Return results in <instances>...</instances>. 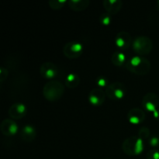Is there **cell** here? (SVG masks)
Masks as SVG:
<instances>
[{
    "label": "cell",
    "instance_id": "6",
    "mask_svg": "<svg viewBox=\"0 0 159 159\" xmlns=\"http://www.w3.org/2000/svg\"><path fill=\"white\" fill-rule=\"evenodd\" d=\"M83 51V46L80 42L70 41L65 44L63 54L69 59H76L80 57Z\"/></svg>",
    "mask_w": 159,
    "mask_h": 159
},
{
    "label": "cell",
    "instance_id": "10",
    "mask_svg": "<svg viewBox=\"0 0 159 159\" xmlns=\"http://www.w3.org/2000/svg\"><path fill=\"white\" fill-rule=\"evenodd\" d=\"M106 96V93L102 89L95 88L92 89L89 94V101L93 106L99 107L105 102Z\"/></svg>",
    "mask_w": 159,
    "mask_h": 159
},
{
    "label": "cell",
    "instance_id": "25",
    "mask_svg": "<svg viewBox=\"0 0 159 159\" xmlns=\"http://www.w3.org/2000/svg\"><path fill=\"white\" fill-rule=\"evenodd\" d=\"M149 143H150V145L152 147H157V146L159 145V138L157 136H153L150 138V141H149Z\"/></svg>",
    "mask_w": 159,
    "mask_h": 159
},
{
    "label": "cell",
    "instance_id": "13",
    "mask_svg": "<svg viewBox=\"0 0 159 159\" xmlns=\"http://www.w3.org/2000/svg\"><path fill=\"white\" fill-rule=\"evenodd\" d=\"M127 119L129 122L134 125L141 124L145 119V113L140 108H133L127 113Z\"/></svg>",
    "mask_w": 159,
    "mask_h": 159
},
{
    "label": "cell",
    "instance_id": "1",
    "mask_svg": "<svg viewBox=\"0 0 159 159\" xmlns=\"http://www.w3.org/2000/svg\"><path fill=\"white\" fill-rule=\"evenodd\" d=\"M126 69L138 75H147L151 70V62L141 56H134L125 63Z\"/></svg>",
    "mask_w": 159,
    "mask_h": 159
},
{
    "label": "cell",
    "instance_id": "23",
    "mask_svg": "<svg viewBox=\"0 0 159 159\" xmlns=\"http://www.w3.org/2000/svg\"><path fill=\"white\" fill-rule=\"evenodd\" d=\"M147 159H159V151L158 149H151L147 154Z\"/></svg>",
    "mask_w": 159,
    "mask_h": 159
},
{
    "label": "cell",
    "instance_id": "4",
    "mask_svg": "<svg viewBox=\"0 0 159 159\" xmlns=\"http://www.w3.org/2000/svg\"><path fill=\"white\" fill-rule=\"evenodd\" d=\"M132 47L134 51L139 55H147L153 49V42L147 36H139L134 39Z\"/></svg>",
    "mask_w": 159,
    "mask_h": 159
},
{
    "label": "cell",
    "instance_id": "16",
    "mask_svg": "<svg viewBox=\"0 0 159 159\" xmlns=\"http://www.w3.org/2000/svg\"><path fill=\"white\" fill-rule=\"evenodd\" d=\"M70 9L75 12L85 10L89 7L90 4L89 0H70L68 2Z\"/></svg>",
    "mask_w": 159,
    "mask_h": 159
},
{
    "label": "cell",
    "instance_id": "8",
    "mask_svg": "<svg viewBox=\"0 0 159 159\" xmlns=\"http://www.w3.org/2000/svg\"><path fill=\"white\" fill-rule=\"evenodd\" d=\"M19 127L12 119H5L0 125V130L4 136L12 137L16 134Z\"/></svg>",
    "mask_w": 159,
    "mask_h": 159
},
{
    "label": "cell",
    "instance_id": "12",
    "mask_svg": "<svg viewBox=\"0 0 159 159\" xmlns=\"http://www.w3.org/2000/svg\"><path fill=\"white\" fill-rule=\"evenodd\" d=\"M40 73L45 79H54L57 75V68L55 64H54L53 62H44L40 66Z\"/></svg>",
    "mask_w": 159,
    "mask_h": 159
},
{
    "label": "cell",
    "instance_id": "2",
    "mask_svg": "<svg viewBox=\"0 0 159 159\" xmlns=\"http://www.w3.org/2000/svg\"><path fill=\"white\" fill-rule=\"evenodd\" d=\"M42 93L47 100L51 102L57 101L65 93V85L59 81H49L43 85Z\"/></svg>",
    "mask_w": 159,
    "mask_h": 159
},
{
    "label": "cell",
    "instance_id": "14",
    "mask_svg": "<svg viewBox=\"0 0 159 159\" xmlns=\"http://www.w3.org/2000/svg\"><path fill=\"white\" fill-rule=\"evenodd\" d=\"M102 5L107 12L110 15H115L120 11L123 2L121 0H104Z\"/></svg>",
    "mask_w": 159,
    "mask_h": 159
},
{
    "label": "cell",
    "instance_id": "27",
    "mask_svg": "<svg viewBox=\"0 0 159 159\" xmlns=\"http://www.w3.org/2000/svg\"><path fill=\"white\" fill-rule=\"evenodd\" d=\"M157 6H158V8L159 9V1H158V2H157Z\"/></svg>",
    "mask_w": 159,
    "mask_h": 159
},
{
    "label": "cell",
    "instance_id": "21",
    "mask_svg": "<svg viewBox=\"0 0 159 159\" xmlns=\"http://www.w3.org/2000/svg\"><path fill=\"white\" fill-rule=\"evenodd\" d=\"M138 136L142 140L148 139L150 137V129L147 127H142L140 128Z\"/></svg>",
    "mask_w": 159,
    "mask_h": 159
},
{
    "label": "cell",
    "instance_id": "9",
    "mask_svg": "<svg viewBox=\"0 0 159 159\" xmlns=\"http://www.w3.org/2000/svg\"><path fill=\"white\" fill-rule=\"evenodd\" d=\"M132 43V37L131 35L127 31H120L118 33L115 38V43L116 47L120 49V51L123 50H127L130 48Z\"/></svg>",
    "mask_w": 159,
    "mask_h": 159
},
{
    "label": "cell",
    "instance_id": "24",
    "mask_svg": "<svg viewBox=\"0 0 159 159\" xmlns=\"http://www.w3.org/2000/svg\"><path fill=\"white\" fill-rule=\"evenodd\" d=\"M8 76V70L6 68L1 67L0 68V82H3L5 81V79L7 78Z\"/></svg>",
    "mask_w": 159,
    "mask_h": 159
},
{
    "label": "cell",
    "instance_id": "26",
    "mask_svg": "<svg viewBox=\"0 0 159 159\" xmlns=\"http://www.w3.org/2000/svg\"><path fill=\"white\" fill-rule=\"evenodd\" d=\"M153 116L155 119L159 120V110H156L155 112H153Z\"/></svg>",
    "mask_w": 159,
    "mask_h": 159
},
{
    "label": "cell",
    "instance_id": "11",
    "mask_svg": "<svg viewBox=\"0 0 159 159\" xmlns=\"http://www.w3.org/2000/svg\"><path fill=\"white\" fill-rule=\"evenodd\" d=\"M26 113H27V108L26 105L22 102L12 104L9 109V115L12 120L22 119L26 116Z\"/></svg>",
    "mask_w": 159,
    "mask_h": 159
},
{
    "label": "cell",
    "instance_id": "3",
    "mask_svg": "<svg viewBox=\"0 0 159 159\" xmlns=\"http://www.w3.org/2000/svg\"><path fill=\"white\" fill-rule=\"evenodd\" d=\"M123 152L129 156L141 155L144 151V140L138 136H130L122 144Z\"/></svg>",
    "mask_w": 159,
    "mask_h": 159
},
{
    "label": "cell",
    "instance_id": "15",
    "mask_svg": "<svg viewBox=\"0 0 159 159\" xmlns=\"http://www.w3.org/2000/svg\"><path fill=\"white\" fill-rule=\"evenodd\" d=\"M20 136L23 141L26 142H31L34 141L37 137V130L34 126L30 124H26L22 129L20 132Z\"/></svg>",
    "mask_w": 159,
    "mask_h": 159
},
{
    "label": "cell",
    "instance_id": "18",
    "mask_svg": "<svg viewBox=\"0 0 159 159\" xmlns=\"http://www.w3.org/2000/svg\"><path fill=\"white\" fill-rule=\"evenodd\" d=\"M111 61L116 66H122L126 63V55L123 51H116L112 54Z\"/></svg>",
    "mask_w": 159,
    "mask_h": 159
},
{
    "label": "cell",
    "instance_id": "22",
    "mask_svg": "<svg viewBox=\"0 0 159 159\" xmlns=\"http://www.w3.org/2000/svg\"><path fill=\"white\" fill-rule=\"evenodd\" d=\"M96 83L97 85L98 88H104V87H107V78L103 77V76H100L98 77L96 80Z\"/></svg>",
    "mask_w": 159,
    "mask_h": 159
},
{
    "label": "cell",
    "instance_id": "7",
    "mask_svg": "<svg viewBox=\"0 0 159 159\" xmlns=\"http://www.w3.org/2000/svg\"><path fill=\"white\" fill-rule=\"evenodd\" d=\"M144 110L148 112H155L159 104V98L158 95L154 93H148L143 97L141 102Z\"/></svg>",
    "mask_w": 159,
    "mask_h": 159
},
{
    "label": "cell",
    "instance_id": "19",
    "mask_svg": "<svg viewBox=\"0 0 159 159\" xmlns=\"http://www.w3.org/2000/svg\"><path fill=\"white\" fill-rule=\"evenodd\" d=\"M66 2V0H50L48 2V5L51 9L54 10H58V9H62Z\"/></svg>",
    "mask_w": 159,
    "mask_h": 159
},
{
    "label": "cell",
    "instance_id": "20",
    "mask_svg": "<svg viewBox=\"0 0 159 159\" xmlns=\"http://www.w3.org/2000/svg\"><path fill=\"white\" fill-rule=\"evenodd\" d=\"M99 22L103 26H109L112 23L111 15L109 12H102L100 14L99 18Z\"/></svg>",
    "mask_w": 159,
    "mask_h": 159
},
{
    "label": "cell",
    "instance_id": "17",
    "mask_svg": "<svg viewBox=\"0 0 159 159\" xmlns=\"http://www.w3.org/2000/svg\"><path fill=\"white\" fill-rule=\"evenodd\" d=\"M80 77L75 73H70L65 79V85L70 89H75L80 83Z\"/></svg>",
    "mask_w": 159,
    "mask_h": 159
},
{
    "label": "cell",
    "instance_id": "28",
    "mask_svg": "<svg viewBox=\"0 0 159 159\" xmlns=\"http://www.w3.org/2000/svg\"><path fill=\"white\" fill-rule=\"evenodd\" d=\"M102 159H110V158H102Z\"/></svg>",
    "mask_w": 159,
    "mask_h": 159
},
{
    "label": "cell",
    "instance_id": "5",
    "mask_svg": "<svg viewBox=\"0 0 159 159\" xmlns=\"http://www.w3.org/2000/svg\"><path fill=\"white\" fill-rule=\"evenodd\" d=\"M105 93L109 99L113 100H120L125 96V86L121 82H114L106 88Z\"/></svg>",
    "mask_w": 159,
    "mask_h": 159
}]
</instances>
